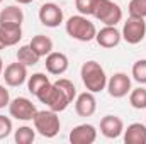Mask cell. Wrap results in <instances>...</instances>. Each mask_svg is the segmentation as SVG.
Returning a JSON list of instances; mask_svg holds the SVG:
<instances>
[{"instance_id": "obj_32", "label": "cell", "mask_w": 146, "mask_h": 144, "mask_svg": "<svg viewBox=\"0 0 146 144\" xmlns=\"http://www.w3.org/2000/svg\"><path fill=\"white\" fill-rule=\"evenodd\" d=\"M2 49H5V44H3V42H2V39H0V51H2Z\"/></svg>"}, {"instance_id": "obj_17", "label": "cell", "mask_w": 146, "mask_h": 144, "mask_svg": "<svg viewBox=\"0 0 146 144\" xmlns=\"http://www.w3.org/2000/svg\"><path fill=\"white\" fill-rule=\"evenodd\" d=\"M122 134L126 144H146V126L141 122H134L127 126V129Z\"/></svg>"}, {"instance_id": "obj_19", "label": "cell", "mask_w": 146, "mask_h": 144, "mask_svg": "<svg viewBox=\"0 0 146 144\" xmlns=\"http://www.w3.org/2000/svg\"><path fill=\"white\" fill-rule=\"evenodd\" d=\"M29 46L34 49L37 53V56L39 58H46L51 51H53V41H51V37L44 36V34H37L31 39V42H29Z\"/></svg>"}, {"instance_id": "obj_29", "label": "cell", "mask_w": 146, "mask_h": 144, "mask_svg": "<svg viewBox=\"0 0 146 144\" xmlns=\"http://www.w3.org/2000/svg\"><path fill=\"white\" fill-rule=\"evenodd\" d=\"M9 104H10V95H9V90H7L3 85H0V108L9 107Z\"/></svg>"}, {"instance_id": "obj_5", "label": "cell", "mask_w": 146, "mask_h": 144, "mask_svg": "<svg viewBox=\"0 0 146 144\" xmlns=\"http://www.w3.org/2000/svg\"><path fill=\"white\" fill-rule=\"evenodd\" d=\"M92 15L106 26H117L122 20V10L112 0H97Z\"/></svg>"}, {"instance_id": "obj_2", "label": "cell", "mask_w": 146, "mask_h": 144, "mask_svg": "<svg viewBox=\"0 0 146 144\" xmlns=\"http://www.w3.org/2000/svg\"><path fill=\"white\" fill-rule=\"evenodd\" d=\"M65 29H66V34L72 39H76L80 42H90L92 39H95V34H97L94 22H90L88 17L82 15V14L72 15L65 22Z\"/></svg>"}, {"instance_id": "obj_11", "label": "cell", "mask_w": 146, "mask_h": 144, "mask_svg": "<svg viewBox=\"0 0 146 144\" xmlns=\"http://www.w3.org/2000/svg\"><path fill=\"white\" fill-rule=\"evenodd\" d=\"M68 139L72 144H92L97 139V129L92 124H80L72 129Z\"/></svg>"}, {"instance_id": "obj_25", "label": "cell", "mask_w": 146, "mask_h": 144, "mask_svg": "<svg viewBox=\"0 0 146 144\" xmlns=\"http://www.w3.org/2000/svg\"><path fill=\"white\" fill-rule=\"evenodd\" d=\"M131 75H133V78H134L139 85H145L146 83V59H138V61L133 65Z\"/></svg>"}, {"instance_id": "obj_30", "label": "cell", "mask_w": 146, "mask_h": 144, "mask_svg": "<svg viewBox=\"0 0 146 144\" xmlns=\"http://www.w3.org/2000/svg\"><path fill=\"white\" fill-rule=\"evenodd\" d=\"M19 5H27V3H31V2H34V0H15Z\"/></svg>"}, {"instance_id": "obj_16", "label": "cell", "mask_w": 146, "mask_h": 144, "mask_svg": "<svg viewBox=\"0 0 146 144\" xmlns=\"http://www.w3.org/2000/svg\"><path fill=\"white\" fill-rule=\"evenodd\" d=\"M24 12L17 5H7L0 12V26H22Z\"/></svg>"}, {"instance_id": "obj_27", "label": "cell", "mask_w": 146, "mask_h": 144, "mask_svg": "<svg viewBox=\"0 0 146 144\" xmlns=\"http://www.w3.org/2000/svg\"><path fill=\"white\" fill-rule=\"evenodd\" d=\"M95 2L97 0H75V7L82 15H92L94 9H95Z\"/></svg>"}, {"instance_id": "obj_33", "label": "cell", "mask_w": 146, "mask_h": 144, "mask_svg": "<svg viewBox=\"0 0 146 144\" xmlns=\"http://www.w3.org/2000/svg\"><path fill=\"white\" fill-rule=\"evenodd\" d=\"M2 2H3V0H0V3H2Z\"/></svg>"}, {"instance_id": "obj_6", "label": "cell", "mask_w": 146, "mask_h": 144, "mask_svg": "<svg viewBox=\"0 0 146 144\" xmlns=\"http://www.w3.org/2000/svg\"><path fill=\"white\" fill-rule=\"evenodd\" d=\"M122 39L127 44H139L146 36V22L141 17H131L124 22L122 26V32H121Z\"/></svg>"}, {"instance_id": "obj_14", "label": "cell", "mask_w": 146, "mask_h": 144, "mask_svg": "<svg viewBox=\"0 0 146 144\" xmlns=\"http://www.w3.org/2000/svg\"><path fill=\"white\" fill-rule=\"evenodd\" d=\"M121 32L115 29V26H106L102 27L97 34H95V41L100 48H106V49H112L115 46H119L121 42Z\"/></svg>"}, {"instance_id": "obj_24", "label": "cell", "mask_w": 146, "mask_h": 144, "mask_svg": "<svg viewBox=\"0 0 146 144\" xmlns=\"http://www.w3.org/2000/svg\"><path fill=\"white\" fill-rule=\"evenodd\" d=\"M54 85L68 97V100L73 102L75 98H76V88H75V85H73V81L70 80H66V78H60V80H56L54 81Z\"/></svg>"}, {"instance_id": "obj_8", "label": "cell", "mask_w": 146, "mask_h": 144, "mask_svg": "<svg viewBox=\"0 0 146 144\" xmlns=\"http://www.w3.org/2000/svg\"><path fill=\"white\" fill-rule=\"evenodd\" d=\"M39 20L42 26L46 27H58L61 22H63V10L58 3H53V2H48V3H42L41 9H39Z\"/></svg>"}, {"instance_id": "obj_1", "label": "cell", "mask_w": 146, "mask_h": 144, "mask_svg": "<svg viewBox=\"0 0 146 144\" xmlns=\"http://www.w3.org/2000/svg\"><path fill=\"white\" fill-rule=\"evenodd\" d=\"M80 76H82L85 88L92 93H99V92L106 90V87H107V75L104 71V68L100 66V63H97V61L83 63L82 70H80Z\"/></svg>"}, {"instance_id": "obj_13", "label": "cell", "mask_w": 146, "mask_h": 144, "mask_svg": "<svg viewBox=\"0 0 146 144\" xmlns=\"http://www.w3.org/2000/svg\"><path fill=\"white\" fill-rule=\"evenodd\" d=\"M100 132L107 139H117L124 132V122L117 115H106L100 120Z\"/></svg>"}, {"instance_id": "obj_28", "label": "cell", "mask_w": 146, "mask_h": 144, "mask_svg": "<svg viewBox=\"0 0 146 144\" xmlns=\"http://www.w3.org/2000/svg\"><path fill=\"white\" fill-rule=\"evenodd\" d=\"M10 132H12V120H10V117L0 115V139L9 137Z\"/></svg>"}, {"instance_id": "obj_22", "label": "cell", "mask_w": 146, "mask_h": 144, "mask_svg": "<svg viewBox=\"0 0 146 144\" xmlns=\"http://www.w3.org/2000/svg\"><path fill=\"white\" fill-rule=\"evenodd\" d=\"M48 83H51V81H49V78H48L44 73H34L33 76L27 78V90H29L33 95H37V92H39L41 88H44Z\"/></svg>"}, {"instance_id": "obj_9", "label": "cell", "mask_w": 146, "mask_h": 144, "mask_svg": "<svg viewBox=\"0 0 146 144\" xmlns=\"http://www.w3.org/2000/svg\"><path fill=\"white\" fill-rule=\"evenodd\" d=\"M106 88H107L110 97L122 98V97H126L131 92V78L122 71L114 73L109 80H107V87Z\"/></svg>"}, {"instance_id": "obj_3", "label": "cell", "mask_w": 146, "mask_h": 144, "mask_svg": "<svg viewBox=\"0 0 146 144\" xmlns=\"http://www.w3.org/2000/svg\"><path fill=\"white\" fill-rule=\"evenodd\" d=\"M33 122H34L36 132L41 134L42 137H46V139H53L54 136H58L60 127H61L58 112H54L51 108L49 110H37Z\"/></svg>"}, {"instance_id": "obj_23", "label": "cell", "mask_w": 146, "mask_h": 144, "mask_svg": "<svg viewBox=\"0 0 146 144\" xmlns=\"http://www.w3.org/2000/svg\"><path fill=\"white\" fill-rule=\"evenodd\" d=\"M14 139H15V143L17 144H31V143H34V139H36V129L27 127V126H22V127H19V129L15 131Z\"/></svg>"}, {"instance_id": "obj_20", "label": "cell", "mask_w": 146, "mask_h": 144, "mask_svg": "<svg viewBox=\"0 0 146 144\" xmlns=\"http://www.w3.org/2000/svg\"><path fill=\"white\" fill-rule=\"evenodd\" d=\"M39 56H37V53L29 46V44H26V46H21L19 49H17V61L19 63H22V65H26V66H34L39 63Z\"/></svg>"}, {"instance_id": "obj_31", "label": "cell", "mask_w": 146, "mask_h": 144, "mask_svg": "<svg viewBox=\"0 0 146 144\" xmlns=\"http://www.w3.org/2000/svg\"><path fill=\"white\" fill-rule=\"evenodd\" d=\"M2 73H3V59L0 56V76H2Z\"/></svg>"}, {"instance_id": "obj_18", "label": "cell", "mask_w": 146, "mask_h": 144, "mask_svg": "<svg viewBox=\"0 0 146 144\" xmlns=\"http://www.w3.org/2000/svg\"><path fill=\"white\" fill-rule=\"evenodd\" d=\"M0 39L5 44V48L15 46L22 39V27L21 26H0Z\"/></svg>"}, {"instance_id": "obj_7", "label": "cell", "mask_w": 146, "mask_h": 144, "mask_svg": "<svg viewBox=\"0 0 146 144\" xmlns=\"http://www.w3.org/2000/svg\"><path fill=\"white\" fill-rule=\"evenodd\" d=\"M36 112H37L36 105L26 97H17V98L10 100V104H9L10 117H14L17 120H33Z\"/></svg>"}, {"instance_id": "obj_26", "label": "cell", "mask_w": 146, "mask_h": 144, "mask_svg": "<svg viewBox=\"0 0 146 144\" xmlns=\"http://www.w3.org/2000/svg\"><path fill=\"white\" fill-rule=\"evenodd\" d=\"M129 15L146 19V0H131L129 2Z\"/></svg>"}, {"instance_id": "obj_12", "label": "cell", "mask_w": 146, "mask_h": 144, "mask_svg": "<svg viewBox=\"0 0 146 144\" xmlns=\"http://www.w3.org/2000/svg\"><path fill=\"white\" fill-rule=\"evenodd\" d=\"M97 110V100L92 92H83L75 98V112L80 117H92Z\"/></svg>"}, {"instance_id": "obj_15", "label": "cell", "mask_w": 146, "mask_h": 144, "mask_svg": "<svg viewBox=\"0 0 146 144\" xmlns=\"http://www.w3.org/2000/svg\"><path fill=\"white\" fill-rule=\"evenodd\" d=\"M46 70L48 73H51V75H63V73L68 70V65H70V61H68V56L65 54V53H58V51H51L48 56H46Z\"/></svg>"}, {"instance_id": "obj_4", "label": "cell", "mask_w": 146, "mask_h": 144, "mask_svg": "<svg viewBox=\"0 0 146 144\" xmlns=\"http://www.w3.org/2000/svg\"><path fill=\"white\" fill-rule=\"evenodd\" d=\"M37 100L41 104H44L48 108L54 110V112H63L72 102L68 100V97L54 85V83H48L44 88H41L37 92Z\"/></svg>"}, {"instance_id": "obj_10", "label": "cell", "mask_w": 146, "mask_h": 144, "mask_svg": "<svg viewBox=\"0 0 146 144\" xmlns=\"http://www.w3.org/2000/svg\"><path fill=\"white\" fill-rule=\"evenodd\" d=\"M2 76H3V80H5V83L9 87H21L29 78L27 76V66L19 63V61L17 63H10L9 66H5Z\"/></svg>"}, {"instance_id": "obj_21", "label": "cell", "mask_w": 146, "mask_h": 144, "mask_svg": "<svg viewBox=\"0 0 146 144\" xmlns=\"http://www.w3.org/2000/svg\"><path fill=\"white\" fill-rule=\"evenodd\" d=\"M129 104L131 107L136 110H145L146 108V88L138 87V88H131L129 92Z\"/></svg>"}]
</instances>
